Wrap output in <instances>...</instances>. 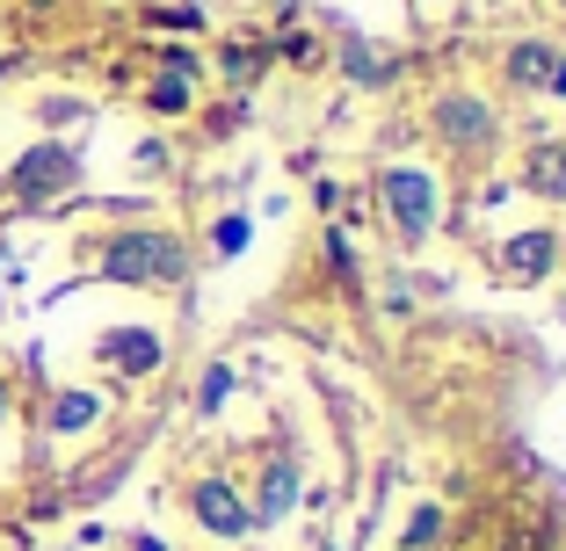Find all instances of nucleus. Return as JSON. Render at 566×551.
<instances>
[{"label":"nucleus","mask_w":566,"mask_h":551,"mask_svg":"<svg viewBox=\"0 0 566 551\" xmlns=\"http://www.w3.org/2000/svg\"><path fill=\"white\" fill-rule=\"evenodd\" d=\"M0 406H8V392H0Z\"/></svg>","instance_id":"nucleus-17"},{"label":"nucleus","mask_w":566,"mask_h":551,"mask_svg":"<svg viewBox=\"0 0 566 551\" xmlns=\"http://www.w3.org/2000/svg\"><path fill=\"white\" fill-rule=\"evenodd\" d=\"M291 501H298V457H276V465H269V479H262V501H254L248 516L276 522V516H283Z\"/></svg>","instance_id":"nucleus-7"},{"label":"nucleus","mask_w":566,"mask_h":551,"mask_svg":"<svg viewBox=\"0 0 566 551\" xmlns=\"http://www.w3.org/2000/svg\"><path fill=\"white\" fill-rule=\"evenodd\" d=\"M552 87H559V95H566V66H559V73H552Z\"/></svg>","instance_id":"nucleus-16"},{"label":"nucleus","mask_w":566,"mask_h":551,"mask_svg":"<svg viewBox=\"0 0 566 551\" xmlns=\"http://www.w3.org/2000/svg\"><path fill=\"white\" fill-rule=\"evenodd\" d=\"M182 268H189L182 240H175V233H153V225L117 233L109 247H102V276H109V284H124V290H175V284H182Z\"/></svg>","instance_id":"nucleus-1"},{"label":"nucleus","mask_w":566,"mask_h":551,"mask_svg":"<svg viewBox=\"0 0 566 551\" xmlns=\"http://www.w3.org/2000/svg\"><path fill=\"white\" fill-rule=\"evenodd\" d=\"M102 421V392H59V406H51V435H81Z\"/></svg>","instance_id":"nucleus-9"},{"label":"nucleus","mask_w":566,"mask_h":551,"mask_svg":"<svg viewBox=\"0 0 566 551\" xmlns=\"http://www.w3.org/2000/svg\"><path fill=\"white\" fill-rule=\"evenodd\" d=\"M531 189L537 197H566V146H545L531 160Z\"/></svg>","instance_id":"nucleus-11"},{"label":"nucleus","mask_w":566,"mask_h":551,"mask_svg":"<svg viewBox=\"0 0 566 551\" xmlns=\"http://www.w3.org/2000/svg\"><path fill=\"white\" fill-rule=\"evenodd\" d=\"M153 109H160V117H182V109H189V81H175V73H167V81H153Z\"/></svg>","instance_id":"nucleus-13"},{"label":"nucleus","mask_w":566,"mask_h":551,"mask_svg":"<svg viewBox=\"0 0 566 551\" xmlns=\"http://www.w3.org/2000/svg\"><path fill=\"white\" fill-rule=\"evenodd\" d=\"M95 356L109 370H124V378H146V370L167 363V341L153 335V327H109V335L95 341Z\"/></svg>","instance_id":"nucleus-4"},{"label":"nucleus","mask_w":566,"mask_h":551,"mask_svg":"<svg viewBox=\"0 0 566 551\" xmlns=\"http://www.w3.org/2000/svg\"><path fill=\"white\" fill-rule=\"evenodd\" d=\"M385 203H392V218H400L407 240H421L436 225V182L421 168H392L385 174Z\"/></svg>","instance_id":"nucleus-3"},{"label":"nucleus","mask_w":566,"mask_h":551,"mask_svg":"<svg viewBox=\"0 0 566 551\" xmlns=\"http://www.w3.org/2000/svg\"><path fill=\"white\" fill-rule=\"evenodd\" d=\"M501 268H509V276H545L552 268V233H516L509 247H501Z\"/></svg>","instance_id":"nucleus-8"},{"label":"nucleus","mask_w":566,"mask_h":551,"mask_svg":"<svg viewBox=\"0 0 566 551\" xmlns=\"http://www.w3.org/2000/svg\"><path fill=\"white\" fill-rule=\"evenodd\" d=\"M189 508H197V522H203V530H211V537H248V508H240V494H233V486H226V479H197V494H189Z\"/></svg>","instance_id":"nucleus-5"},{"label":"nucleus","mask_w":566,"mask_h":551,"mask_svg":"<svg viewBox=\"0 0 566 551\" xmlns=\"http://www.w3.org/2000/svg\"><path fill=\"white\" fill-rule=\"evenodd\" d=\"M436 131L450 138V146H480V138H494V109L472 95H443L436 102Z\"/></svg>","instance_id":"nucleus-6"},{"label":"nucleus","mask_w":566,"mask_h":551,"mask_svg":"<svg viewBox=\"0 0 566 551\" xmlns=\"http://www.w3.org/2000/svg\"><path fill=\"white\" fill-rule=\"evenodd\" d=\"M509 73H516L523 87H552V73H559V59H552L545 44H516V51H509Z\"/></svg>","instance_id":"nucleus-10"},{"label":"nucleus","mask_w":566,"mask_h":551,"mask_svg":"<svg viewBox=\"0 0 566 551\" xmlns=\"http://www.w3.org/2000/svg\"><path fill=\"white\" fill-rule=\"evenodd\" d=\"M81 182V152L59 146V138H44V146H30L8 168V189H15L22 203H51V197H66V189Z\"/></svg>","instance_id":"nucleus-2"},{"label":"nucleus","mask_w":566,"mask_h":551,"mask_svg":"<svg viewBox=\"0 0 566 551\" xmlns=\"http://www.w3.org/2000/svg\"><path fill=\"white\" fill-rule=\"evenodd\" d=\"M436 530H443V516H436V508H415V522H407V551H421Z\"/></svg>","instance_id":"nucleus-14"},{"label":"nucleus","mask_w":566,"mask_h":551,"mask_svg":"<svg viewBox=\"0 0 566 551\" xmlns=\"http://www.w3.org/2000/svg\"><path fill=\"white\" fill-rule=\"evenodd\" d=\"M226 392H233V370L211 363V370H203V384H197V406H203V414H218V406H226Z\"/></svg>","instance_id":"nucleus-12"},{"label":"nucleus","mask_w":566,"mask_h":551,"mask_svg":"<svg viewBox=\"0 0 566 551\" xmlns=\"http://www.w3.org/2000/svg\"><path fill=\"white\" fill-rule=\"evenodd\" d=\"M218 254H240V247H248V218H218Z\"/></svg>","instance_id":"nucleus-15"}]
</instances>
